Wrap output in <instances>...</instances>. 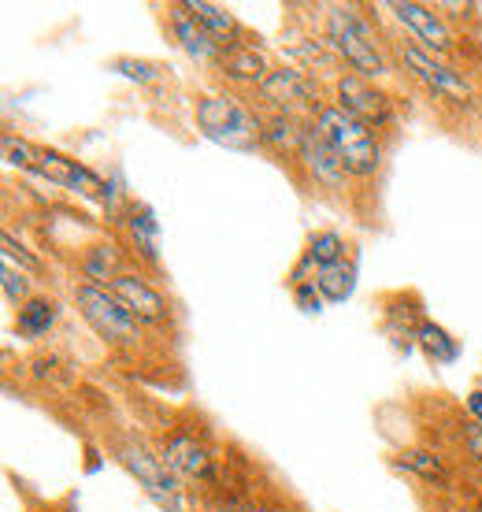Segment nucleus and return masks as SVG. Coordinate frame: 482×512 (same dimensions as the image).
<instances>
[{
  "label": "nucleus",
  "mask_w": 482,
  "mask_h": 512,
  "mask_svg": "<svg viewBox=\"0 0 482 512\" xmlns=\"http://www.w3.org/2000/svg\"><path fill=\"white\" fill-rule=\"evenodd\" d=\"M204 509L208 512H290L282 501H271V498H264V494H253V490L212 494V498H204Z\"/></svg>",
  "instance_id": "27"
},
{
  "label": "nucleus",
  "mask_w": 482,
  "mask_h": 512,
  "mask_svg": "<svg viewBox=\"0 0 482 512\" xmlns=\"http://www.w3.org/2000/svg\"><path fill=\"white\" fill-rule=\"evenodd\" d=\"M416 349L427 360H431V364H442V368L457 364L460 353H464L460 338H453V334L445 331L438 320H431V316H423V320H419V327H416Z\"/></svg>",
  "instance_id": "26"
},
{
  "label": "nucleus",
  "mask_w": 482,
  "mask_h": 512,
  "mask_svg": "<svg viewBox=\"0 0 482 512\" xmlns=\"http://www.w3.org/2000/svg\"><path fill=\"white\" fill-rule=\"evenodd\" d=\"M457 442H460V449H464V457H468L471 468L482 475V427H479V423H471V420L460 423Z\"/></svg>",
  "instance_id": "33"
},
{
  "label": "nucleus",
  "mask_w": 482,
  "mask_h": 512,
  "mask_svg": "<svg viewBox=\"0 0 482 512\" xmlns=\"http://www.w3.org/2000/svg\"><path fill=\"white\" fill-rule=\"evenodd\" d=\"M423 316L427 312H423L416 294H394L386 297V308H382V331L401 353H412L416 349V327Z\"/></svg>",
  "instance_id": "22"
},
{
  "label": "nucleus",
  "mask_w": 482,
  "mask_h": 512,
  "mask_svg": "<svg viewBox=\"0 0 482 512\" xmlns=\"http://www.w3.org/2000/svg\"><path fill=\"white\" fill-rule=\"evenodd\" d=\"M127 245L119 242V238H97V242H89L78 256V271H82V282L89 286H104V290H112L115 282L127 275Z\"/></svg>",
  "instance_id": "19"
},
{
  "label": "nucleus",
  "mask_w": 482,
  "mask_h": 512,
  "mask_svg": "<svg viewBox=\"0 0 482 512\" xmlns=\"http://www.w3.org/2000/svg\"><path fill=\"white\" fill-rule=\"evenodd\" d=\"M319 30L334 45L342 67H349L353 75L368 78V82H386L397 71L390 41L375 30V19L368 15V8H360V4H323Z\"/></svg>",
  "instance_id": "1"
},
{
  "label": "nucleus",
  "mask_w": 482,
  "mask_h": 512,
  "mask_svg": "<svg viewBox=\"0 0 482 512\" xmlns=\"http://www.w3.org/2000/svg\"><path fill=\"white\" fill-rule=\"evenodd\" d=\"M286 64L301 67V71H308L312 78L327 82V86L345 71L334 45L323 38V30H301V34H293V38L286 41Z\"/></svg>",
  "instance_id": "18"
},
{
  "label": "nucleus",
  "mask_w": 482,
  "mask_h": 512,
  "mask_svg": "<svg viewBox=\"0 0 482 512\" xmlns=\"http://www.w3.org/2000/svg\"><path fill=\"white\" fill-rule=\"evenodd\" d=\"M353 249H356V245L345 242V234L338 231V227H319V231H312L305 238V249H301L297 264H293L290 275H286V286H293V282H305V279H316L319 271L330 268V264H338V260H345Z\"/></svg>",
  "instance_id": "17"
},
{
  "label": "nucleus",
  "mask_w": 482,
  "mask_h": 512,
  "mask_svg": "<svg viewBox=\"0 0 482 512\" xmlns=\"http://www.w3.org/2000/svg\"><path fill=\"white\" fill-rule=\"evenodd\" d=\"M290 297H293V305L301 308V312H305V316H319V312H323V308H327V301H323V294H319L316 279L293 282V286H290Z\"/></svg>",
  "instance_id": "32"
},
{
  "label": "nucleus",
  "mask_w": 482,
  "mask_h": 512,
  "mask_svg": "<svg viewBox=\"0 0 482 512\" xmlns=\"http://www.w3.org/2000/svg\"><path fill=\"white\" fill-rule=\"evenodd\" d=\"M464 412H468L471 423H479V427H482V383L471 386L468 394H464Z\"/></svg>",
  "instance_id": "35"
},
{
  "label": "nucleus",
  "mask_w": 482,
  "mask_h": 512,
  "mask_svg": "<svg viewBox=\"0 0 482 512\" xmlns=\"http://www.w3.org/2000/svg\"><path fill=\"white\" fill-rule=\"evenodd\" d=\"M0 149H4V164L12 167V171H23V175H38L41 145L26 141L23 134H15V130H4V134H0Z\"/></svg>",
  "instance_id": "28"
},
{
  "label": "nucleus",
  "mask_w": 482,
  "mask_h": 512,
  "mask_svg": "<svg viewBox=\"0 0 482 512\" xmlns=\"http://www.w3.org/2000/svg\"><path fill=\"white\" fill-rule=\"evenodd\" d=\"M186 8H190L193 19H197L223 49H227V45H238V41H249V30L238 23V15L230 12L227 4H216V0H186Z\"/></svg>",
  "instance_id": "24"
},
{
  "label": "nucleus",
  "mask_w": 482,
  "mask_h": 512,
  "mask_svg": "<svg viewBox=\"0 0 482 512\" xmlns=\"http://www.w3.org/2000/svg\"><path fill=\"white\" fill-rule=\"evenodd\" d=\"M0 286H4V301L12 308L26 305V301L34 297V275L19 271L15 264H8V260H4V271H0Z\"/></svg>",
  "instance_id": "31"
},
{
  "label": "nucleus",
  "mask_w": 482,
  "mask_h": 512,
  "mask_svg": "<svg viewBox=\"0 0 482 512\" xmlns=\"http://www.w3.org/2000/svg\"><path fill=\"white\" fill-rule=\"evenodd\" d=\"M123 238H127V253L145 264L149 271H160V219H156L153 205L145 201H127V212L119 216Z\"/></svg>",
  "instance_id": "16"
},
{
  "label": "nucleus",
  "mask_w": 482,
  "mask_h": 512,
  "mask_svg": "<svg viewBox=\"0 0 482 512\" xmlns=\"http://www.w3.org/2000/svg\"><path fill=\"white\" fill-rule=\"evenodd\" d=\"M49 512H78V505H75V498H64L60 505H52Z\"/></svg>",
  "instance_id": "36"
},
{
  "label": "nucleus",
  "mask_w": 482,
  "mask_h": 512,
  "mask_svg": "<svg viewBox=\"0 0 482 512\" xmlns=\"http://www.w3.org/2000/svg\"><path fill=\"white\" fill-rule=\"evenodd\" d=\"M112 290H115V297L138 316L141 327H164V323L171 320V301H167L164 290H160L145 271H127Z\"/></svg>",
  "instance_id": "15"
},
{
  "label": "nucleus",
  "mask_w": 482,
  "mask_h": 512,
  "mask_svg": "<svg viewBox=\"0 0 482 512\" xmlns=\"http://www.w3.org/2000/svg\"><path fill=\"white\" fill-rule=\"evenodd\" d=\"M156 453L182 487L201 490L204 498H212L227 483V461L219 457L212 435L197 423H171L156 442Z\"/></svg>",
  "instance_id": "3"
},
{
  "label": "nucleus",
  "mask_w": 482,
  "mask_h": 512,
  "mask_svg": "<svg viewBox=\"0 0 482 512\" xmlns=\"http://www.w3.org/2000/svg\"><path fill=\"white\" fill-rule=\"evenodd\" d=\"M382 12L390 15L401 30L408 34V41H416L419 49H427L438 60H460L464 45H460V30L449 23V15L438 4H423V0H386L379 4Z\"/></svg>",
  "instance_id": "8"
},
{
  "label": "nucleus",
  "mask_w": 482,
  "mask_h": 512,
  "mask_svg": "<svg viewBox=\"0 0 482 512\" xmlns=\"http://www.w3.org/2000/svg\"><path fill=\"white\" fill-rule=\"evenodd\" d=\"M108 71L130 78V82H138V86H160V82L167 78L164 64L141 60V56H115V60H108Z\"/></svg>",
  "instance_id": "29"
},
{
  "label": "nucleus",
  "mask_w": 482,
  "mask_h": 512,
  "mask_svg": "<svg viewBox=\"0 0 482 512\" xmlns=\"http://www.w3.org/2000/svg\"><path fill=\"white\" fill-rule=\"evenodd\" d=\"M115 461L130 472V479L141 487V494L153 501L160 512H190V498H186V487L178 483L171 468L160 461V453L149 449L141 438H127L115 446Z\"/></svg>",
  "instance_id": "9"
},
{
  "label": "nucleus",
  "mask_w": 482,
  "mask_h": 512,
  "mask_svg": "<svg viewBox=\"0 0 482 512\" xmlns=\"http://www.w3.org/2000/svg\"><path fill=\"white\" fill-rule=\"evenodd\" d=\"M264 116V130H260V145L267 156H275L279 164H286L293 171L297 153H301V141H305V119L279 116V112H260Z\"/></svg>",
  "instance_id": "21"
},
{
  "label": "nucleus",
  "mask_w": 482,
  "mask_h": 512,
  "mask_svg": "<svg viewBox=\"0 0 482 512\" xmlns=\"http://www.w3.org/2000/svg\"><path fill=\"white\" fill-rule=\"evenodd\" d=\"M38 179H45L49 186H60V190L75 193V197H86V201H101V205H112L115 186L104 175H97L93 167H86L75 156L60 153V149H49L41 145V160H38Z\"/></svg>",
  "instance_id": "12"
},
{
  "label": "nucleus",
  "mask_w": 482,
  "mask_h": 512,
  "mask_svg": "<svg viewBox=\"0 0 482 512\" xmlns=\"http://www.w3.org/2000/svg\"><path fill=\"white\" fill-rule=\"evenodd\" d=\"M60 364H64V357H60V353H41V357L30 360V368H34V375H38V379H52Z\"/></svg>",
  "instance_id": "34"
},
{
  "label": "nucleus",
  "mask_w": 482,
  "mask_h": 512,
  "mask_svg": "<svg viewBox=\"0 0 482 512\" xmlns=\"http://www.w3.org/2000/svg\"><path fill=\"white\" fill-rule=\"evenodd\" d=\"M394 468L408 472L412 479L419 483H427V487H438V490H453L457 483V472H453V464L445 461L438 449L431 446H401L394 449V457H390Z\"/></svg>",
  "instance_id": "20"
},
{
  "label": "nucleus",
  "mask_w": 482,
  "mask_h": 512,
  "mask_svg": "<svg viewBox=\"0 0 482 512\" xmlns=\"http://www.w3.org/2000/svg\"><path fill=\"white\" fill-rule=\"evenodd\" d=\"M271 56H267L264 45H256L253 38L249 41H238V45H227L223 56H219L216 64V78L219 82H227V90L234 93H256L260 90V82L271 75Z\"/></svg>",
  "instance_id": "13"
},
{
  "label": "nucleus",
  "mask_w": 482,
  "mask_h": 512,
  "mask_svg": "<svg viewBox=\"0 0 482 512\" xmlns=\"http://www.w3.org/2000/svg\"><path fill=\"white\" fill-rule=\"evenodd\" d=\"M330 101L353 119H360L364 127H371L375 134H390L401 123V108H397L394 93L382 90L379 82L353 75V71H342L330 82Z\"/></svg>",
  "instance_id": "10"
},
{
  "label": "nucleus",
  "mask_w": 482,
  "mask_h": 512,
  "mask_svg": "<svg viewBox=\"0 0 482 512\" xmlns=\"http://www.w3.org/2000/svg\"><path fill=\"white\" fill-rule=\"evenodd\" d=\"M475 512H482V501H479V509H475Z\"/></svg>",
  "instance_id": "37"
},
{
  "label": "nucleus",
  "mask_w": 482,
  "mask_h": 512,
  "mask_svg": "<svg viewBox=\"0 0 482 512\" xmlns=\"http://www.w3.org/2000/svg\"><path fill=\"white\" fill-rule=\"evenodd\" d=\"M164 19H167V30H171V38H175V45L186 56H190L193 64L201 67H212L216 71L219 56H223V45H219L208 30H204L197 19L190 15V8H186V0H178V4H167L164 8Z\"/></svg>",
  "instance_id": "14"
},
{
  "label": "nucleus",
  "mask_w": 482,
  "mask_h": 512,
  "mask_svg": "<svg viewBox=\"0 0 482 512\" xmlns=\"http://www.w3.org/2000/svg\"><path fill=\"white\" fill-rule=\"evenodd\" d=\"M390 52H394L397 71L405 78H412L419 90L427 93L431 101L442 104V108H453L460 116H471L475 108H482L479 86L457 64L438 60L427 49H419L416 41H390Z\"/></svg>",
  "instance_id": "4"
},
{
  "label": "nucleus",
  "mask_w": 482,
  "mask_h": 512,
  "mask_svg": "<svg viewBox=\"0 0 482 512\" xmlns=\"http://www.w3.org/2000/svg\"><path fill=\"white\" fill-rule=\"evenodd\" d=\"M193 127L208 141H216L230 153H264L260 130L264 116L253 97H241L234 90H204L193 97Z\"/></svg>",
  "instance_id": "2"
},
{
  "label": "nucleus",
  "mask_w": 482,
  "mask_h": 512,
  "mask_svg": "<svg viewBox=\"0 0 482 512\" xmlns=\"http://www.w3.org/2000/svg\"><path fill=\"white\" fill-rule=\"evenodd\" d=\"M4 260L15 264L19 271H26V275H34V279H41V275L49 271L45 268V260H41L34 249H26V245L15 238V231H4Z\"/></svg>",
  "instance_id": "30"
},
{
  "label": "nucleus",
  "mask_w": 482,
  "mask_h": 512,
  "mask_svg": "<svg viewBox=\"0 0 482 512\" xmlns=\"http://www.w3.org/2000/svg\"><path fill=\"white\" fill-rule=\"evenodd\" d=\"M71 305L78 308V316L86 320V327L97 334L108 349L138 353V349L145 346V327H141L138 316L115 297V290L89 286V282H75Z\"/></svg>",
  "instance_id": "6"
},
{
  "label": "nucleus",
  "mask_w": 482,
  "mask_h": 512,
  "mask_svg": "<svg viewBox=\"0 0 482 512\" xmlns=\"http://www.w3.org/2000/svg\"><path fill=\"white\" fill-rule=\"evenodd\" d=\"M330 86L312 78L308 71L293 64H275L271 75L260 82V90L253 93V104L260 112H279V116H293L312 123L323 104H330Z\"/></svg>",
  "instance_id": "7"
},
{
  "label": "nucleus",
  "mask_w": 482,
  "mask_h": 512,
  "mask_svg": "<svg viewBox=\"0 0 482 512\" xmlns=\"http://www.w3.org/2000/svg\"><path fill=\"white\" fill-rule=\"evenodd\" d=\"M293 179L301 182L308 193H319V197H338L345 201L349 197V171L338 160V153L327 145V138L319 134L312 123L305 127V141H301V153H297V164H293Z\"/></svg>",
  "instance_id": "11"
},
{
  "label": "nucleus",
  "mask_w": 482,
  "mask_h": 512,
  "mask_svg": "<svg viewBox=\"0 0 482 512\" xmlns=\"http://www.w3.org/2000/svg\"><path fill=\"white\" fill-rule=\"evenodd\" d=\"M356 282H360V256H356V249L345 260L330 264V268H323L316 275V286L327 305H345L356 294Z\"/></svg>",
  "instance_id": "25"
},
{
  "label": "nucleus",
  "mask_w": 482,
  "mask_h": 512,
  "mask_svg": "<svg viewBox=\"0 0 482 512\" xmlns=\"http://www.w3.org/2000/svg\"><path fill=\"white\" fill-rule=\"evenodd\" d=\"M56 323H60V301L52 294H34L26 305L15 308L12 331L23 342H41V338H49L56 331Z\"/></svg>",
  "instance_id": "23"
},
{
  "label": "nucleus",
  "mask_w": 482,
  "mask_h": 512,
  "mask_svg": "<svg viewBox=\"0 0 482 512\" xmlns=\"http://www.w3.org/2000/svg\"><path fill=\"white\" fill-rule=\"evenodd\" d=\"M312 127L327 138V145L338 153V160L345 164L353 182H371L382 171V164H386V138L375 134L371 127H364L349 112H342L334 101L319 108Z\"/></svg>",
  "instance_id": "5"
}]
</instances>
